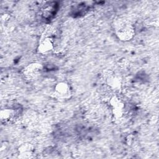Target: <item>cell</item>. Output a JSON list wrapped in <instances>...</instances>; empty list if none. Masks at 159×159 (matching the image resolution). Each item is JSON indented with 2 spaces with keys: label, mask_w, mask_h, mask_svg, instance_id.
I'll return each mask as SVG.
<instances>
[{
  "label": "cell",
  "mask_w": 159,
  "mask_h": 159,
  "mask_svg": "<svg viewBox=\"0 0 159 159\" xmlns=\"http://www.w3.org/2000/svg\"><path fill=\"white\" fill-rule=\"evenodd\" d=\"M114 31L117 39L123 42L131 40L135 34V30L134 25L126 20L117 22L115 26Z\"/></svg>",
  "instance_id": "1"
},
{
  "label": "cell",
  "mask_w": 159,
  "mask_h": 159,
  "mask_svg": "<svg viewBox=\"0 0 159 159\" xmlns=\"http://www.w3.org/2000/svg\"><path fill=\"white\" fill-rule=\"evenodd\" d=\"M53 94L59 100H67L71 98L73 90L70 83L66 81H61L55 84Z\"/></svg>",
  "instance_id": "2"
},
{
  "label": "cell",
  "mask_w": 159,
  "mask_h": 159,
  "mask_svg": "<svg viewBox=\"0 0 159 159\" xmlns=\"http://www.w3.org/2000/svg\"><path fill=\"white\" fill-rule=\"evenodd\" d=\"M108 104L111 109L113 116L118 119L121 118L125 113L124 101L117 94H114L108 99Z\"/></svg>",
  "instance_id": "3"
},
{
  "label": "cell",
  "mask_w": 159,
  "mask_h": 159,
  "mask_svg": "<svg viewBox=\"0 0 159 159\" xmlns=\"http://www.w3.org/2000/svg\"><path fill=\"white\" fill-rule=\"evenodd\" d=\"M55 48V40L48 33L44 32L41 36L37 45V52L40 54H47Z\"/></svg>",
  "instance_id": "4"
},
{
  "label": "cell",
  "mask_w": 159,
  "mask_h": 159,
  "mask_svg": "<svg viewBox=\"0 0 159 159\" xmlns=\"http://www.w3.org/2000/svg\"><path fill=\"white\" fill-rule=\"evenodd\" d=\"M43 65L39 62H32L25 66L22 70V75L29 80L38 78L43 72Z\"/></svg>",
  "instance_id": "5"
},
{
  "label": "cell",
  "mask_w": 159,
  "mask_h": 159,
  "mask_svg": "<svg viewBox=\"0 0 159 159\" xmlns=\"http://www.w3.org/2000/svg\"><path fill=\"white\" fill-rule=\"evenodd\" d=\"M18 115V109L15 106H6L0 111V119L2 122L11 123L14 121Z\"/></svg>",
  "instance_id": "6"
},
{
  "label": "cell",
  "mask_w": 159,
  "mask_h": 159,
  "mask_svg": "<svg viewBox=\"0 0 159 159\" xmlns=\"http://www.w3.org/2000/svg\"><path fill=\"white\" fill-rule=\"evenodd\" d=\"M106 84L111 90L119 91L122 86V78L117 73H112L107 77Z\"/></svg>",
  "instance_id": "7"
},
{
  "label": "cell",
  "mask_w": 159,
  "mask_h": 159,
  "mask_svg": "<svg viewBox=\"0 0 159 159\" xmlns=\"http://www.w3.org/2000/svg\"><path fill=\"white\" fill-rule=\"evenodd\" d=\"M34 151V146L30 143H24L22 144L18 148L19 154L22 157H29Z\"/></svg>",
  "instance_id": "8"
}]
</instances>
